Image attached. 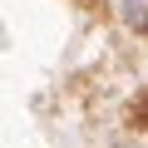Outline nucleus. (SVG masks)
I'll return each mask as SVG.
<instances>
[{"instance_id": "1", "label": "nucleus", "mask_w": 148, "mask_h": 148, "mask_svg": "<svg viewBox=\"0 0 148 148\" xmlns=\"http://www.w3.org/2000/svg\"><path fill=\"white\" fill-rule=\"evenodd\" d=\"M123 20H128L138 35H148V0H123Z\"/></svg>"}, {"instance_id": "2", "label": "nucleus", "mask_w": 148, "mask_h": 148, "mask_svg": "<svg viewBox=\"0 0 148 148\" xmlns=\"http://www.w3.org/2000/svg\"><path fill=\"white\" fill-rule=\"evenodd\" d=\"M128 119H133V128H148V89L133 99V109H128Z\"/></svg>"}]
</instances>
